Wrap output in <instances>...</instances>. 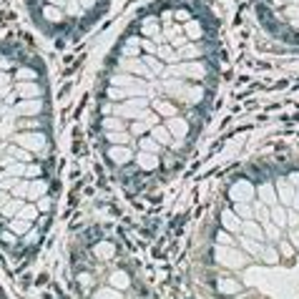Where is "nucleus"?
Instances as JSON below:
<instances>
[{
	"mask_svg": "<svg viewBox=\"0 0 299 299\" xmlns=\"http://www.w3.org/2000/svg\"><path fill=\"white\" fill-rule=\"evenodd\" d=\"M217 259H219L222 264H229V267H241V264L246 262L239 251H231V249H219V251H217Z\"/></svg>",
	"mask_w": 299,
	"mask_h": 299,
	"instance_id": "nucleus-1",
	"label": "nucleus"
},
{
	"mask_svg": "<svg viewBox=\"0 0 299 299\" xmlns=\"http://www.w3.org/2000/svg\"><path fill=\"white\" fill-rule=\"evenodd\" d=\"M168 131H171L174 136L184 139V136H186V131H189V123H186L184 118H171V121H168Z\"/></svg>",
	"mask_w": 299,
	"mask_h": 299,
	"instance_id": "nucleus-2",
	"label": "nucleus"
},
{
	"mask_svg": "<svg viewBox=\"0 0 299 299\" xmlns=\"http://www.w3.org/2000/svg\"><path fill=\"white\" fill-rule=\"evenodd\" d=\"M108 156H111V161H116V163H126V161L131 158V151L126 149V146H111Z\"/></svg>",
	"mask_w": 299,
	"mask_h": 299,
	"instance_id": "nucleus-3",
	"label": "nucleus"
},
{
	"mask_svg": "<svg viewBox=\"0 0 299 299\" xmlns=\"http://www.w3.org/2000/svg\"><path fill=\"white\" fill-rule=\"evenodd\" d=\"M231 196H234V199H239V201H246V199L251 196V186H249L246 181H239V184L231 189Z\"/></svg>",
	"mask_w": 299,
	"mask_h": 299,
	"instance_id": "nucleus-4",
	"label": "nucleus"
},
{
	"mask_svg": "<svg viewBox=\"0 0 299 299\" xmlns=\"http://www.w3.org/2000/svg\"><path fill=\"white\" fill-rule=\"evenodd\" d=\"M111 284L118 287V289H126V287L131 284V279H129L126 272H113V274H111Z\"/></svg>",
	"mask_w": 299,
	"mask_h": 299,
	"instance_id": "nucleus-5",
	"label": "nucleus"
},
{
	"mask_svg": "<svg viewBox=\"0 0 299 299\" xmlns=\"http://www.w3.org/2000/svg\"><path fill=\"white\" fill-rule=\"evenodd\" d=\"M219 292L222 294H236V292H241V287L234 279H219Z\"/></svg>",
	"mask_w": 299,
	"mask_h": 299,
	"instance_id": "nucleus-6",
	"label": "nucleus"
},
{
	"mask_svg": "<svg viewBox=\"0 0 299 299\" xmlns=\"http://www.w3.org/2000/svg\"><path fill=\"white\" fill-rule=\"evenodd\" d=\"M139 166H144L146 171H149V168H156V166H158V158H156L153 153H139Z\"/></svg>",
	"mask_w": 299,
	"mask_h": 299,
	"instance_id": "nucleus-7",
	"label": "nucleus"
},
{
	"mask_svg": "<svg viewBox=\"0 0 299 299\" xmlns=\"http://www.w3.org/2000/svg\"><path fill=\"white\" fill-rule=\"evenodd\" d=\"M96 257L98 259H111L113 257V244H98L96 246Z\"/></svg>",
	"mask_w": 299,
	"mask_h": 299,
	"instance_id": "nucleus-8",
	"label": "nucleus"
},
{
	"mask_svg": "<svg viewBox=\"0 0 299 299\" xmlns=\"http://www.w3.org/2000/svg\"><path fill=\"white\" fill-rule=\"evenodd\" d=\"M93 299H123V297H121V292H116V289H98Z\"/></svg>",
	"mask_w": 299,
	"mask_h": 299,
	"instance_id": "nucleus-9",
	"label": "nucleus"
},
{
	"mask_svg": "<svg viewBox=\"0 0 299 299\" xmlns=\"http://www.w3.org/2000/svg\"><path fill=\"white\" fill-rule=\"evenodd\" d=\"M244 231H246V236H251V239H262V229L257 224H251V222L244 224Z\"/></svg>",
	"mask_w": 299,
	"mask_h": 299,
	"instance_id": "nucleus-10",
	"label": "nucleus"
},
{
	"mask_svg": "<svg viewBox=\"0 0 299 299\" xmlns=\"http://www.w3.org/2000/svg\"><path fill=\"white\" fill-rule=\"evenodd\" d=\"M264 259H267V262H269V264H274V262H277V259H279V257H277V251H274V249H272V246H269V249H264Z\"/></svg>",
	"mask_w": 299,
	"mask_h": 299,
	"instance_id": "nucleus-11",
	"label": "nucleus"
},
{
	"mask_svg": "<svg viewBox=\"0 0 299 299\" xmlns=\"http://www.w3.org/2000/svg\"><path fill=\"white\" fill-rule=\"evenodd\" d=\"M262 199H264V201H274V194H272L269 186H262Z\"/></svg>",
	"mask_w": 299,
	"mask_h": 299,
	"instance_id": "nucleus-12",
	"label": "nucleus"
},
{
	"mask_svg": "<svg viewBox=\"0 0 299 299\" xmlns=\"http://www.w3.org/2000/svg\"><path fill=\"white\" fill-rule=\"evenodd\" d=\"M274 222H277V224H284V211L277 209V211H274Z\"/></svg>",
	"mask_w": 299,
	"mask_h": 299,
	"instance_id": "nucleus-13",
	"label": "nucleus"
},
{
	"mask_svg": "<svg viewBox=\"0 0 299 299\" xmlns=\"http://www.w3.org/2000/svg\"><path fill=\"white\" fill-rule=\"evenodd\" d=\"M219 241H222V244H229V241H231V239H229V236H226V234H219Z\"/></svg>",
	"mask_w": 299,
	"mask_h": 299,
	"instance_id": "nucleus-14",
	"label": "nucleus"
}]
</instances>
